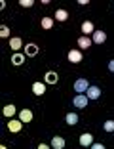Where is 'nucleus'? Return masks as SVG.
<instances>
[{
	"label": "nucleus",
	"instance_id": "nucleus-22",
	"mask_svg": "<svg viewBox=\"0 0 114 149\" xmlns=\"http://www.w3.org/2000/svg\"><path fill=\"white\" fill-rule=\"evenodd\" d=\"M103 128H105L106 132H114V120H106V123L103 124Z\"/></svg>",
	"mask_w": 114,
	"mask_h": 149
},
{
	"label": "nucleus",
	"instance_id": "nucleus-5",
	"mask_svg": "<svg viewBox=\"0 0 114 149\" xmlns=\"http://www.w3.org/2000/svg\"><path fill=\"white\" fill-rule=\"evenodd\" d=\"M69 61L70 63H80L82 61V52H80V50H70L69 52Z\"/></svg>",
	"mask_w": 114,
	"mask_h": 149
},
{
	"label": "nucleus",
	"instance_id": "nucleus-14",
	"mask_svg": "<svg viewBox=\"0 0 114 149\" xmlns=\"http://www.w3.org/2000/svg\"><path fill=\"white\" fill-rule=\"evenodd\" d=\"M10 46H12V50H19L23 46V40L19 38V36H13V38L10 40Z\"/></svg>",
	"mask_w": 114,
	"mask_h": 149
},
{
	"label": "nucleus",
	"instance_id": "nucleus-21",
	"mask_svg": "<svg viewBox=\"0 0 114 149\" xmlns=\"http://www.w3.org/2000/svg\"><path fill=\"white\" fill-rule=\"evenodd\" d=\"M0 36H2V38H8L10 36V27H6V25L0 27Z\"/></svg>",
	"mask_w": 114,
	"mask_h": 149
},
{
	"label": "nucleus",
	"instance_id": "nucleus-1",
	"mask_svg": "<svg viewBox=\"0 0 114 149\" xmlns=\"http://www.w3.org/2000/svg\"><path fill=\"white\" fill-rule=\"evenodd\" d=\"M88 96H84V94H76L74 100H72V103H74V107H78V109H84V107L88 105Z\"/></svg>",
	"mask_w": 114,
	"mask_h": 149
},
{
	"label": "nucleus",
	"instance_id": "nucleus-7",
	"mask_svg": "<svg viewBox=\"0 0 114 149\" xmlns=\"http://www.w3.org/2000/svg\"><path fill=\"white\" fill-rule=\"evenodd\" d=\"M80 145H82V147L93 145V136L91 134H82V136H80Z\"/></svg>",
	"mask_w": 114,
	"mask_h": 149
},
{
	"label": "nucleus",
	"instance_id": "nucleus-6",
	"mask_svg": "<svg viewBox=\"0 0 114 149\" xmlns=\"http://www.w3.org/2000/svg\"><path fill=\"white\" fill-rule=\"evenodd\" d=\"M19 120H21V123H31L32 120V111L31 109H23L21 113H19Z\"/></svg>",
	"mask_w": 114,
	"mask_h": 149
},
{
	"label": "nucleus",
	"instance_id": "nucleus-15",
	"mask_svg": "<svg viewBox=\"0 0 114 149\" xmlns=\"http://www.w3.org/2000/svg\"><path fill=\"white\" fill-rule=\"evenodd\" d=\"M67 17H69V12H67V10H57L55 12V19L57 21H67Z\"/></svg>",
	"mask_w": 114,
	"mask_h": 149
},
{
	"label": "nucleus",
	"instance_id": "nucleus-16",
	"mask_svg": "<svg viewBox=\"0 0 114 149\" xmlns=\"http://www.w3.org/2000/svg\"><path fill=\"white\" fill-rule=\"evenodd\" d=\"M13 115H15V105H13V103H10V105H6V107H4V117L12 118Z\"/></svg>",
	"mask_w": 114,
	"mask_h": 149
},
{
	"label": "nucleus",
	"instance_id": "nucleus-4",
	"mask_svg": "<svg viewBox=\"0 0 114 149\" xmlns=\"http://www.w3.org/2000/svg\"><path fill=\"white\" fill-rule=\"evenodd\" d=\"M86 96H88V100H99V96H101V88L99 86H89L88 92H86Z\"/></svg>",
	"mask_w": 114,
	"mask_h": 149
},
{
	"label": "nucleus",
	"instance_id": "nucleus-27",
	"mask_svg": "<svg viewBox=\"0 0 114 149\" xmlns=\"http://www.w3.org/2000/svg\"><path fill=\"white\" fill-rule=\"evenodd\" d=\"M0 149H6V145H0Z\"/></svg>",
	"mask_w": 114,
	"mask_h": 149
},
{
	"label": "nucleus",
	"instance_id": "nucleus-26",
	"mask_svg": "<svg viewBox=\"0 0 114 149\" xmlns=\"http://www.w3.org/2000/svg\"><path fill=\"white\" fill-rule=\"evenodd\" d=\"M38 149H52V147H49V145H46V143H40Z\"/></svg>",
	"mask_w": 114,
	"mask_h": 149
},
{
	"label": "nucleus",
	"instance_id": "nucleus-20",
	"mask_svg": "<svg viewBox=\"0 0 114 149\" xmlns=\"http://www.w3.org/2000/svg\"><path fill=\"white\" fill-rule=\"evenodd\" d=\"M52 27H53V19L52 17H44L42 19V29L48 31V29H52Z\"/></svg>",
	"mask_w": 114,
	"mask_h": 149
},
{
	"label": "nucleus",
	"instance_id": "nucleus-17",
	"mask_svg": "<svg viewBox=\"0 0 114 149\" xmlns=\"http://www.w3.org/2000/svg\"><path fill=\"white\" fill-rule=\"evenodd\" d=\"M57 80H59V77H57V73H53V71H49V73H46V82H49V84H55Z\"/></svg>",
	"mask_w": 114,
	"mask_h": 149
},
{
	"label": "nucleus",
	"instance_id": "nucleus-9",
	"mask_svg": "<svg viewBox=\"0 0 114 149\" xmlns=\"http://www.w3.org/2000/svg\"><path fill=\"white\" fill-rule=\"evenodd\" d=\"M63 147H65V140L61 136H55L52 140V149H63Z\"/></svg>",
	"mask_w": 114,
	"mask_h": 149
},
{
	"label": "nucleus",
	"instance_id": "nucleus-23",
	"mask_svg": "<svg viewBox=\"0 0 114 149\" xmlns=\"http://www.w3.org/2000/svg\"><path fill=\"white\" fill-rule=\"evenodd\" d=\"M19 4H21L23 8H31V6L34 4V0H21V2H19Z\"/></svg>",
	"mask_w": 114,
	"mask_h": 149
},
{
	"label": "nucleus",
	"instance_id": "nucleus-18",
	"mask_svg": "<svg viewBox=\"0 0 114 149\" xmlns=\"http://www.w3.org/2000/svg\"><path fill=\"white\" fill-rule=\"evenodd\" d=\"M65 120H67V124H72V126H74V124H78V115L76 113H69Z\"/></svg>",
	"mask_w": 114,
	"mask_h": 149
},
{
	"label": "nucleus",
	"instance_id": "nucleus-19",
	"mask_svg": "<svg viewBox=\"0 0 114 149\" xmlns=\"http://www.w3.org/2000/svg\"><path fill=\"white\" fill-rule=\"evenodd\" d=\"M12 61H13V65H21V63L25 61V57H23V54H13Z\"/></svg>",
	"mask_w": 114,
	"mask_h": 149
},
{
	"label": "nucleus",
	"instance_id": "nucleus-12",
	"mask_svg": "<svg viewBox=\"0 0 114 149\" xmlns=\"http://www.w3.org/2000/svg\"><path fill=\"white\" fill-rule=\"evenodd\" d=\"M91 42H93V40H89L88 36H80V38H78V46H80L82 50L89 48V46H91Z\"/></svg>",
	"mask_w": 114,
	"mask_h": 149
},
{
	"label": "nucleus",
	"instance_id": "nucleus-10",
	"mask_svg": "<svg viewBox=\"0 0 114 149\" xmlns=\"http://www.w3.org/2000/svg\"><path fill=\"white\" fill-rule=\"evenodd\" d=\"M32 92H34L36 96H42V94L46 92V84L44 82H34L32 84Z\"/></svg>",
	"mask_w": 114,
	"mask_h": 149
},
{
	"label": "nucleus",
	"instance_id": "nucleus-8",
	"mask_svg": "<svg viewBox=\"0 0 114 149\" xmlns=\"http://www.w3.org/2000/svg\"><path fill=\"white\" fill-rule=\"evenodd\" d=\"M106 40V33H103V31H95L93 33V42L95 44H103Z\"/></svg>",
	"mask_w": 114,
	"mask_h": 149
},
{
	"label": "nucleus",
	"instance_id": "nucleus-13",
	"mask_svg": "<svg viewBox=\"0 0 114 149\" xmlns=\"http://www.w3.org/2000/svg\"><path fill=\"white\" fill-rule=\"evenodd\" d=\"M25 54L27 56H36V54H38V46H36V44H27L25 46Z\"/></svg>",
	"mask_w": 114,
	"mask_h": 149
},
{
	"label": "nucleus",
	"instance_id": "nucleus-3",
	"mask_svg": "<svg viewBox=\"0 0 114 149\" xmlns=\"http://www.w3.org/2000/svg\"><path fill=\"white\" fill-rule=\"evenodd\" d=\"M21 126H23V123L19 120V118H10L8 120V130L13 132V134H17V132L21 130Z\"/></svg>",
	"mask_w": 114,
	"mask_h": 149
},
{
	"label": "nucleus",
	"instance_id": "nucleus-25",
	"mask_svg": "<svg viewBox=\"0 0 114 149\" xmlns=\"http://www.w3.org/2000/svg\"><path fill=\"white\" fill-rule=\"evenodd\" d=\"M109 71H110V73H114V59L109 63Z\"/></svg>",
	"mask_w": 114,
	"mask_h": 149
},
{
	"label": "nucleus",
	"instance_id": "nucleus-11",
	"mask_svg": "<svg viewBox=\"0 0 114 149\" xmlns=\"http://www.w3.org/2000/svg\"><path fill=\"white\" fill-rule=\"evenodd\" d=\"M82 33H84V35H89V33L93 35V33H95V29H93V23H91V21H84V23H82Z\"/></svg>",
	"mask_w": 114,
	"mask_h": 149
},
{
	"label": "nucleus",
	"instance_id": "nucleus-2",
	"mask_svg": "<svg viewBox=\"0 0 114 149\" xmlns=\"http://www.w3.org/2000/svg\"><path fill=\"white\" fill-rule=\"evenodd\" d=\"M88 88H89V82L86 79H78L74 82V90L76 94H84V92H88Z\"/></svg>",
	"mask_w": 114,
	"mask_h": 149
},
{
	"label": "nucleus",
	"instance_id": "nucleus-24",
	"mask_svg": "<svg viewBox=\"0 0 114 149\" xmlns=\"http://www.w3.org/2000/svg\"><path fill=\"white\" fill-rule=\"evenodd\" d=\"M91 149H105V145H103V143H93Z\"/></svg>",
	"mask_w": 114,
	"mask_h": 149
}]
</instances>
